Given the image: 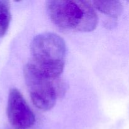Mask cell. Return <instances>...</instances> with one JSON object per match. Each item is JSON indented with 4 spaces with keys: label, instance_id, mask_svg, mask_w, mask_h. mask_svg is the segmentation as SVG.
<instances>
[{
    "label": "cell",
    "instance_id": "5",
    "mask_svg": "<svg viewBox=\"0 0 129 129\" xmlns=\"http://www.w3.org/2000/svg\"><path fill=\"white\" fill-rule=\"evenodd\" d=\"M92 3L94 8L113 19H117L123 12V7L120 1H94Z\"/></svg>",
    "mask_w": 129,
    "mask_h": 129
},
{
    "label": "cell",
    "instance_id": "1",
    "mask_svg": "<svg viewBox=\"0 0 129 129\" xmlns=\"http://www.w3.org/2000/svg\"><path fill=\"white\" fill-rule=\"evenodd\" d=\"M46 7L51 21L63 30L89 32L98 25V15L89 1L53 0L47 2Z\"/></svg>",
    "mask_w": 129,
    "mask_h": 129
},
{
    "label": "cell",
    "instance_id": "2",
    "mask_svg": "<svg viewBox=\"0 0 129 129\" xmlns=\"http://www.w3.org/2000/svg\"><path fill=\"white\" fill-rule=\"evenodd\" d=\"M32 61L48 76L57 78L62 73L66 55V45L57 34L45 32L34 38L30 45Z\"/></svg>",
    "mask_w": 129,
    "mask_h": 129
},
{
    "label": "cell",
    "instance_id": "3",
    "mask_svg": "<svg viewBox=\"0 0 129 129\" xmlns=\"http://www.w3.org/2000/svg\"><path fill=\"white\" fill-rule=\"evenodd\" d=\"M23 74L33 104L41 110H51L64 91L63 84L59 78L48 76L31 61L24 67Z\"/></svg>",
    "mask_w": 129,
    "mask_h": 129
},
{
    "label": "cell",
    "instance_id": "4",
    "mask_svg": "<svg viewBox=\"0 0 129 129\" xmlns=\"http://www.w3.org/2000/svg\"><path fill=\"white\" fill-rule=\"evenodd\" d=\"M6 112L9 122L15 129H28L35 122L34 112L16 88L10 91Z\"/></svg>",
    "mask_w": 129,
    "mask_h": 129
},
{
    "label": "cell",
    "instance_id": "6",
    "mask_svg": "<svg viewBox=\"0 0 129 129\" xmlns=\"http://www.w3.org/2000/svg\"><path fill=\"white\" fill-rule=\"evenodd\" d=\"M11 19L10 2L0 0V37L5 36L10 25Z\"/></svg>",
    "mask_w": 129,
    "mask_h": 129
}]
</instances>
